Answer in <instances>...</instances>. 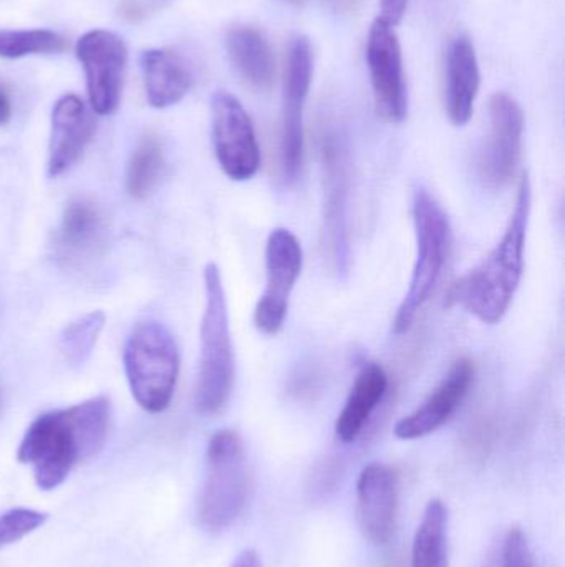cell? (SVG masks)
<instances>
[{
  "label": "cell",
  "instance_id": "obj_31",
  "mask_svg": "<svg viewBox=\"0 0 565 567\" xmlns=\"http://www.w3.org/2000/svg\"><path fill=\"white\" fill-rule=\"evenodd\" d=\"M123 16L128 17L132 20H138L143 16L142 7L135 0H126L122 6Z\"/></svg>",
  "mask_w": 565,
  "mask_h": 567
},
{
  "label": "cell",
  "instance_id": "obj_32",
  "mask_svg": "<svg viewBox=\"0 0 565 567\" xmlns=\"http://www.w3.org/2000/svg\"><path fill=\"white\" fill-rule=\"evenodd\" d=\"M287 2H301V0H287Z\"/></svg>",
  "mask_w": 565,
  "mask_h": 567
},
{
  "label": "cell",
  "instance_id": "obj_26",
  "mask_svg": "<svg viewBox=\"0 0 565 567\" xmlns=\"http://www.w3.org/2000/svg\"><path fill=\"white\" fill-rule=\"evenodd\" d=\"M45 513L35 509L15 508L0 516V549L13 545L30 533L45 525Z\"/></svg>",
  "mask_w": 565,
  "mask_h": 567
},
{
  "label": "cell",
  "instance_id": "obj_6",
  "mask_svg": "<svg viewBox=\"0 0 565 567\" xmlns=\"http://www.w3.org/2000/svg\"><path fill=\"white\" fill-rule=\"evenodd\" d=\"M414 223L417 236V261L410 287L398 307L394 333L401 336L414 327L435 287L440 281L450 248V221L437 199L425 188L414 195Z\"/></svg>",
  "mask_w": 565,
  "mask_h": 567
},
{
  "label": "cell",
  "instance_id": "obj_8",
  "mask_svg": "<svg viewBox=\"0 0 565 567\" xmlns=\"http://www.w3.org/2000/svg\"><path fill=\"white\" fill-rule=\"evenodd\" d=\"M314 73L312 47L305 37L289 45L282 92L281 162L285 179L297 178L304 159V106Z\"/></svg>",
  "mask_w": 565,
  "mask_h": 567
},
{
  "label": "cell",
  "instance_id": "obj_11",
  "mask_svg": "<svg viewBox=\"0 0 565 567\" xmlns=\"http://www.w3.org/2000/svg\"><path fill=\"white\" fill-rule=\"evenodd\" d=\"M367 62L378 115L388 123L405 122L408 92L400 40L394 27L380 17L368 32Z\"/></svg>",
  "mask_w": 565,
  "mask_h": 567
},
{
  "label": "cell",
  "instance_id": "obj_18",
  "mask_svg": "<svg viewBox=\"0 0 565 567\" xmlns=\"http://www.w3.org/2000/svg\"><path fill=\"white\" fill-rule=\"evenodd\" d=\"M105 236V216L92 198L75 196L66 203L56 235V245L66 261H82L98 255Z\"/></svg>",
  "mask_w": 565,
  "mask_h": 567
},
{
  "label": "cell",
  "instance_id": "obj_4",
  "mask_svg": "<svg viewBox=\"0 0 565 567\" xmlns=\"http://www.w3.org/2000/svg\"><path fill=\"white\" fill-rule=\"evenodd\" d=\"M126 379L138 405L161 413L171 405L179 375V352L168 327L148 320L135 327L126 340Z\"/></svg>",
  "mask_w": 565,
  "mask_h": 567
},
{
  "label": "cell",
  "instance_id": "obj_23",
  "mask_svg": "<svg viewBox=\"0 0 565 567\" xmlns=\"http://www.w3.org/2000/svg\"><path fill=\"white\" fill-rule=\"evenodd\" d=\"M166 175L165 146L158 136L148 133L139 140L126 172V192L133 199H146Z\"/></svg>",
  "mask_w": 565,
  "mask_h": 567
},
{
  "label": "cell",
  "instance_id": "obj_1",
  "mask_svg": "<svg viewBox=\"0 0 565 567\" xmlns=\"http://www.w3.org/2000/svg\"><path fill=\"white\" fill-rule=\"evenodd\" d=\"M108 426L109 402L105 395L42 413L27 429L17 460L33 470L40 489L52 492L63 485L76 465L102 452Z\"/></svg>",
  "mask_w": 565,
  "mask_h": 567
},
{
  "label": "cell",
  "instance_id": "obj_17",
  "mask_svg": "<svg viewBox=\"0 0 565 567\" xmlns=\"http://www.w3.org/2000/svg\"><path fill=\"white\" fill-rule=\"evenodd\" d=\"M480 63L468 35L451 40L444 55V106L454 126H464L474 113L480 92Z\"/></svg>",
  "mask_w": 565,
  "mask_h": 567
},
{
  "label": "cell",
  "instance_id": "obj_2",
  "mask_svg": "<svg viewBox=\"0 0 565 567\" xmlns=\"http://www.w3.org/2000/svg\"><path fill=\"white\" fill-rule=\"evenodd\" d=\"M531 205L533 188L530 175L524 173L503 238L478 268L451 287L450 302L488 326L503 320L523 279Z\"/></svg>",
  "mask_w": 565,
  "mask_h": 567
},
{
  "label": "cell",
  "instance_id": "obj_25",
  "mask_svg": "<svg viewBox=\"0 0 565 567\" xmlns=\"http://www.w3.org/2000/svg\"><path fill=\"white\" fill-rule=\"evenodd\" d=\"M66 49L65 37L52 30H0V59L60 53Z\"/></svg>",
  "mask_w": 565,
  "mask_h": 567
},
{
  "label": "cell",
  "instance_id": "obj_30",
  "mask_svg": "<svg viewBox=\"0 0 565 567\" xmlns=\"http://www.w3.org/2000/svg\"><path fill=\"white\" fill-rule=\"evenodd\" d=\"M229 567H264V565H262L261 556L258 553L245 549L241 555H238V558Z\"/></svg>",
  "mask_w": 565,
  "mask_h": 567
},
{
  "label": "cell",
  "instance_id": "obj_10",
  "mask_svg": "<svg viewBox=\"0 0 565 567\" xmlns=\"http://www.w3.org/2000/svg\"><path fill=\"white\" fill-rule=\"evenodd\" d=\"M76 59L86 75L90 105L96 115H112L122 99L128 49L125 40L108 30H92L80 37Z\"/></svg>",
  "mask_w": 565,
  "mask_h": 567
},
{
  "label": "cell",
  "instance_id": "obj_14",
  "mask_svg": "<svg viewBox=\"0 0 565 567\" xmlns=\"http://www.w3.org/2000/svg\"><path fill=\"white\" fill-rule=\"evenodd\" d=\"M400 508V476L394 466L370 463L357 482L358 528L368 542L387 545L394 538Z\"/></svg>",
  "mask_w": 565,
  "mask_h": 567
},
{
  "label": "cell",
  "instance_id": "obj_16",
  "mask_svg": "<svg viewBox=\"0 0 565 567\" xmlns=\"http://www.w3.org/2000/svg\"><path fill=\"white\" fill-rule=\"evenodd\" d=\"M96 123L80 96L66 93L52 110L49 143V175L69 172L95 135Z\"/></svg>",
  "mask_w": 565,
  "mask_h": 567
},
{
  "label": "cell",
  "instance_id": "obj_21",
  "mask_svg": "<svg viewBox=\"0 0 565 567\" xmlns=\"http://www.w3.org/2000/svg\"><path fill=\"white\" fill-rule=\"evenodd\" d=\"M146 100L153 109H168L185 99L191 89V73L175 52L151 49L142 55Z\"/></svg>",
  "mask_w": 565,
  "mask_h": 567
},
{
  "label": "cell",
  "instance_id": "obj_15",
  "mask_svg": "<svg viewBox=\"0 0 565 567\" xmlns=\"http://www.w3.org/2000/svg\"><path fill=\"white\" fill-rule=\"evenodd\" d=\"M477 377V367L471 359L457 360L443 382L410 415L398 420L395 436L400 440H418L431 435L444 425L463 405Z\"/></svg>",
  "mask_w": 565,
  "mask_h": 567
},
{
  "label": "cell",
  "instance_id": "obj_28",
  "mask_svg": "<svg viewBox=\"0 0 565 567\" xmlns=\"http://www.w3.org/2000/svg\"><path fill=\"white\" fill-rule=\"evenodd\" d=\"M408 2L410 0H380V19L391 27L398 25L407 13Z\"/></svg>",
  "mask_w": 565,
  "mask_h": 567
},
{
  "label": "cell",
  "instance_id": "obj_24",
  "mask_svg": "<svg viewBox=\"0 0 565 567\" xmlns=\"http://www.w3.org/2000/svg\"><path fill=\"white\" fill-rule=\"evenodd\" d=\"M105 322V313L93 310L65 327L60 336V353L70 369H80L88 362Z\"/></svg>",
  "mask_w": 565,
  "mask_h": 567
},
{
  "label": "cell",
  "instance_id": "obj_27",
  "mask_svg": "<svg viewBox=\"0 0 565 567\" xmlns=\"http://www.w3.org/2000/svg\"><path fill=\"white\" fill-rule=\"evenodd\" d=\"M501 567H536L526 535L521 528H511L504 538Z\"/></svg>",
  "mask_w": 565,
  "mask_h": 567
},
{
  "label": "cell",
  "instance_id": "obj_7",
  "mask_svg": "<svg viewBox=\"0 0 565 567\" xmlns=\"http://www.w3.org/2000/svg\"><path fill=\"white\" fill-rule=\"evenodd\" d=\"M212 142L216 158L232 182H248L261 168V148L251 116L228 92L212 96Z\"/></svg>",
  "mask_w": 565,
  "mask_h": 567
},
{
  "label": "cell",
  "instance_id": "obj_19",
  "mask_svg": "<svg viewBox=\"0 0 565 567\" xmlns=\"http://www.w3.org/2000/svg\"><path fill=\"white\" fill-rule=\"evenodd\" d=\"M387 390L388 375L384 367L365 363L335 423V435L341 442L354 443L364 433L375 410L384 402Z\"/></svg>",
  "mask_w": 565,
  "mask_h": 567
},
{
  "label": "cell",
  "instance_id": "obj_9",
  "mask_svg": "<svg viewBox=\"0 0 565 567\" xmlns=\"http://www.w3.org/2000/svg\"><path fill=\"white\" fill-rule=\"evenodd\" d=\"M304 265V252L294 233L278 228L265 245V289L255 306L254 323L265 336L284 327L289 299Z\"/></svg>",
  "mask_w": 565,
  "mask_h": 567
},
{
  "label": "cell",
  "instance_id": "obj_22",
  "mask_svg": "<svg viewBox=\"0 0 565 567\" xmlns=\"http://www.w3.org/2000/svg\"><path fill=\"white\" fill-rule=\"evenodd\" d=\"M448 522L447 505L441 499H430L415 533L411 567H450Z\"/></svg>",
  "mask_w": 565,
  "mask_h": 567
},
{
  "label": "cell",
  "instance_id": "obj_3",
  "mask_svg": "<svg viewBox=\"0 0 565 567\" xmlns=\"http://www.w3.org/2000/svg\"><path fill=\"white\" fill-rule=\"evenodd\" d=\"M206 306L201 320V357L195 406L199 415L211 416L221 412L234 386V350L229 329L228 300L218 265L205 268Z\"/></svg>",
  "mask_w": 565,
  "mask_h": 567
},
{
  "label": "cell",
  "instance_id": "obj_13",
  "mask_svg": "<svg viewBox=\"0 0 565 567\" xmlns=\"http://www.w3.org/2000/svg\"><path fill=\"white\" fill-rule=\"evenodd\" d=\"M325 188V238L328 252L338 272H347L348 245V176L347 150L337 133L325 130L321 140Z\"/></svg>",
  "mask_w": 565,
  "mask_h": 567
},
{
  "label": "cell",
  "instance_id": "obj_12",
  "mask_svg": "<svg viewBox=\"0 0 565 567\" xmlns=\"http://www.w3.org/2000/svg\"><path fill=\"white\" fill-rule=\"evenodd\" d=\"M524 115L508 93H494L490 102V133L480 156V178L491 189L513 179L523 152Z\"/></svg>",
  "mask_w": 565,
  "mask_h": 567
},
{
  "label": "cell",
  "instance_id": "obj_29",
  "mask_svg": "<svg viewBox=\"0 0 565 567\" xmlns=\"http://www.w3.org/2000/svg\"><path fill=\"white\" fill-rule=\"evenodd\" d=\"M10 118H12V102H10L6 83L0 80V126L7 125Z\"/></svg>",
  "mask_w": 565,
  "mask_h": 567
},
{
  "label": "cell",
  "instance_id": "obj_5",
  "mask_svg": "<svg viewBox=\"0 0 565 567\" xmlns=\"http://www.w3.org/2000/svg\"><path fill=\"white\" fill-rule=\"evenodd\" d=\"M206 458L208 472L199 496V523L208 532H224L248 505L249 468L241 436L232 430L215 433Z\"/></svg>",
  "mask_w": 565,
  "mask_h": 567
},
{
  "label": "cell",
  "instance_id": "obj_20",
  "mask_svg": "<svg viewBox=\"0 0 565 567\" xmlns=\"http://www.w3.org/2000/svg\"><path fill=\"white\" fill-rule=\"evenodd\" d=\"M226 47L239 76L252 89L268 92L274 83L275 60L264 33L252 25L231 27Z\"/></svg>",
  "mask_w": 565,
  "mask_h": 567
}]
</instances>
